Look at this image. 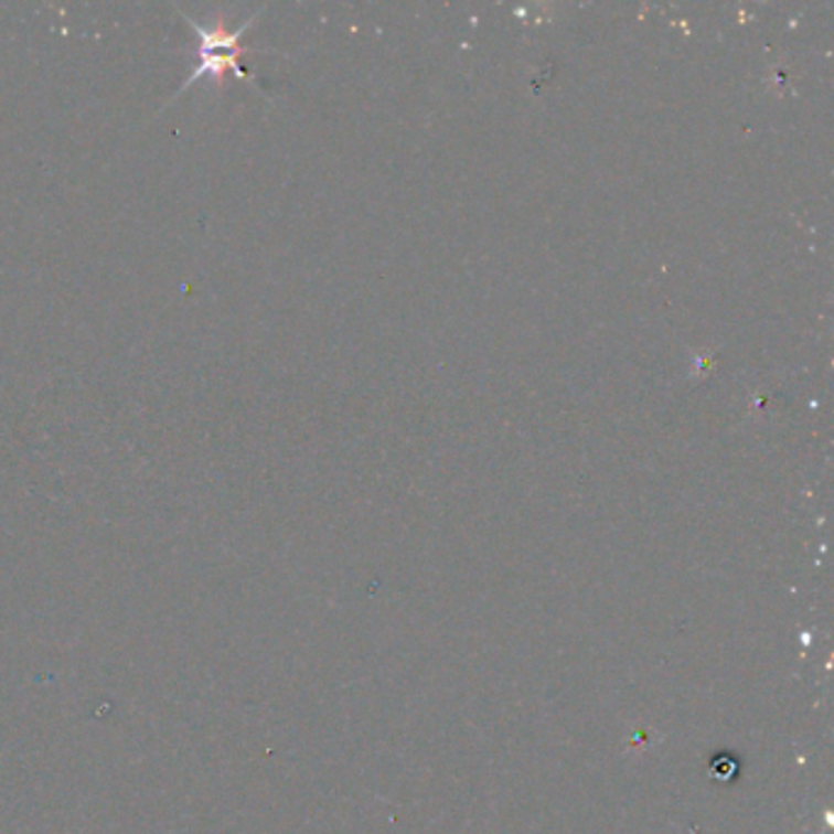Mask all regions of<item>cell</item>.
<instances>
[{"label": "cell", "instance_id": "cell-1", "mask_svg": "<svg viewBox=\"0 0 834 834\" xmlns=\"http://www.w3.org/2000/svg\"><path fill=\"white\" fill-rule=\"evenodd\" d=\"M189 25L196 30V38H199V64H196V70L191 72V76L186 78V84L179 88V92H184L186 86L199 82L201 76L221 78L228 72H233L238 78H245V74L240 72V66H238V60H240V54L245 52L240 47V38H243L245 28L250 25V20H247L245 25L240 30H235V32H225L223 28H216V30L199 28L194 20H189Z\"/></svg>", "mask_w": 834, "mask_h": 834}]
</instances>
